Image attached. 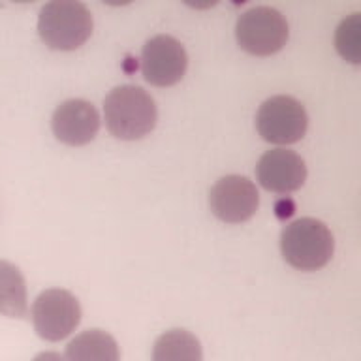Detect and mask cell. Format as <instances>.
Instances as JSON below:
<instances>
[{
  "label": "cell",
  "mask_w": 361,
  "mask_h": 361,
  "mask_svg": "<svg viewBox=\"0 0 361 361\" xmlns=\"http://www.w3.org/2000/svg\"><path fill=\"white\" fill-rule=\"evenodd\" d=\"M106 126L117 140L134 141L151 134L157 126V104L149 92L135 85H121L104 100Z\"/></svg>",
  "instance_id": "cell-1"
},
{
  "label": "cell",
  "mask_w": 361,
  "mask_h": 361,
  "mask_svg": "<svg viewBox=\"0 0 361 361\" xmlns=\"http://www.w3.org/2000/svg\"><path fill=\"white\" fill-rule=\"evenodd\" d=\"M92 16L89 8L72 0H55L45 4L38 17V34L47 47L73 51L90 38Z\"/></svg>",
  "instance_id": "cell-2"
},
{
  "label": "cell",
  "mask_w": 361,
  "mask_h": 361,
  "mask_svg": "<svg viewBox=\"0 0 361 361\" xmlns=\"http://www.w3.org/2000/svg\"><path fill=\"white\" fill-rule=\"evenodd\" d=\"M333 235L324 222L316 219H299L282 231L281 248L288 264L301 271H316L331 259Z\"/></svg>",
  "instance_id": "cell-3"
},
{
  "label": "cell",
  "mask_w": 361,
  "mask_h": 361,
  "mask_svg": "<svg viewBox=\"0 0 361 361\" xmlns=\"http://www.w3.org/2000/svg\"><path fill=\"white\" fill-rule=\"evenodd\" d=\"M237 44L250 55L267 56L288 42V23L281 11L269 6H256L237 19Z\"/></svg>",
  "instance_id": "cell-4"
},
{
  "label": "cell",
  "mask_w": 361,
  "mask_h": 361,
  "mask_svg": "<svg viewBox=\"0 0 361 361\" xmlns=\"http://www.w3.org/2000/svg\"><path fill=\"white\" fill-rule=\"evenodd\" d=\"M307 126V111L292 96H273L259 106L256 115L259 135L275 145H292L303 137Z\"/></svg>",
  "instance_id": "cell-5"
},
{
  "label": "cell",
  "mask_w": 361,
  "mask_h": 361,
  "mask_svg": "<svg viewBox=\"0 0 361 361\" xmlns=\"http://www.w3.org/2000/svg\"><path fill=\"white\" fill-rule=\"evenodd\" d=\"M81 322V307L73 293L61 288L45 290L32 305V324L39 337L51 343L66 338Z\"/></svg>",
  "instance_id": "cell-6"
},
{
  "label": "cell",
  "mask_w": 361,
  "mask_h": 361,
  "mask_svg": "<svg viewBox=\"0 0 361 361\" xmlns=\"http://www.w3.org/2000/svg\"><path fill=\"white\" fill-rule=\"evenodd\" d=\"M188 66L185 47L171 36L158 34L143 45L141 73L154 87H171L179 83Z\"/></svg>",
  "instance_id": "cell-7"
},
{
  "label": "cell",
  "mask_w": 361,
  "mask_h": 361,
  "mask_svg": "<svg viewBox=\"0 0 361 361\" xmlns=\"http://www.w3.org/2000/svg\"><path fill=\"white\" fill-rule=\"evenodd\" d=\"M209 205L222 222L241 224L258 211L259 196L252 180L243 175H226L211 188Z\"/></svg>",
  "instance_id": "cell-8"
},
{
  "label": "cell",
  "mask_w": 361,
  "mask_h": 361,
  "mask_svg": "<svg viewBox=\"0 0 361 361\" xmlns=\"http://www.w3.org/2000/svg\"><path fill=\"white\" fill-rule=\"evenodd\" d=\"M51 126L55 137L62 143L72 147L87 145L100 130V115L90 102L73 98L56 107Z\"/></svg>",
  "instance_id": "cell-9"
},
{
  "label": "cell",
  "mask_w": 361,
  "mask_h": 361,
  "mask_svg": "<svg viewBox=\"0 0 361 361\" xmlns=\"http://www.w3.org/2000/svg\"><path fill=\"white\" fill-rule=\"evenodd\" d=\"M256 175L265 190L288 194L303 186L307 179V166L298 152L288 149H273L259 158Z\"/></svg>",
  "instance_id": "cell-10"
},
{
  "label": "cell",
  "mask_w": 361,
  "mask_h": 361,
  "mask_svg": "<svg viewBox=\"0 0 361 361\" xmlns=\"http://www.w3.org/2000/svg\"><path fill=\"white\" fill-rule=\"evenodd\" d=\"M117 341L102 329L79 333L66 346V361H118Z\"/></svg>",
  "instance_id": "cell-11"
},
{
  "label": "cell",
  "mask_w": 361,
  "mask_h": 361,
  "mask_svg": "<svg viewBox=\"0 0 361 361\" xmlns=\"http://www.w3.org/2000/svg\"><path fill=\"white\" fill-rule=\"evenodd\" d=\"M202 344L186 329H169L152 346V361H202Z\"/></svg>",
  "instance_id": "cell-12"
},
{
  "label": "cell",
  "mask_w": 361,
  "mask_h": 361,
  "mask_svg": "<svg viewBox=\"0 0 361 361\" xmlns=\"http://www.w3.org/2000/svg\"><path fill=\"white\" fill-rule=\"evenodd\" d=\"M27 310V284L21 271L10 262L0 259V314L23 318Z\"/></svg>",
  "instance_id": "cell-13"
},
{
  "label": "cell",
  "mask_w": 361,
  "mask_h": 361,
  "mask_svg": "<svg viewBox=\"0 0 361 361\" xmlns=\"http://www.w3.org/2000/svg\"><path fill=\"white\" fill-rule=\"evenodd\" d=\"M337 49L352 64L361 61V21L360 13L346 17L337 28Z\"/></svg>",
  "instance_id": "cell-14"
},
{
  "label": "cell",
  "mask_w": 361,
  "mask_h": 361,
  "mask_svg": "<svg viewBox=\"0 0 361 361\" xmlns=\"http://www.w3.org/2000/svg\"><path fill=\"white\" fill-rule=\"evenodd\" d=\"M34 361H66L62 357L61 354H56V352H42L34 357Z\"/></svg>",
  "instance_id": "cell-15"
}]
</instances>
